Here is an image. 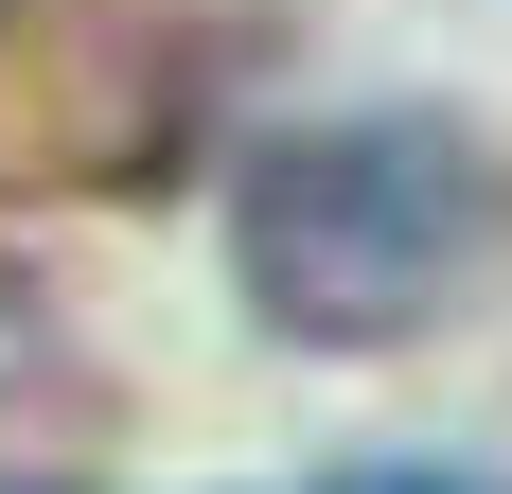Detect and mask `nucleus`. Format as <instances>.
<instances>
[{"label": "nucleus", "instance_id": "1", "mask_svg": "<svg viewBox=\"0 0 512 494\" xmlns=\"http://www.w3.org/2000/svg\"><path fill=\"white\" fill-rule=\"evenodd\" d=\"M512 159L460 106H354V124H283L230 177V283L265 336L301 353H389L495 265Z\"/></svg>", "mask_w": 512, "mask_h": 494}, {"label": "nucleus", "instance_id": "2", "mask_svg": "<svg viewBox=\"0 0 512 494\" xmlns=\"http://www.w3.org/2000/svg\"><path fill=\"white\" fill-rule=\"evenodd\" d=\"M336 494H495V477H477V459H354Z\"/></svg>", "mask_w": 512, "mask_h": 494}]
</instances>
